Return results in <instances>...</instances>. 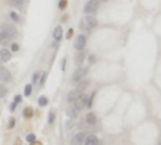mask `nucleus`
<instances>
[{"mask_svg": "<svg viewBox=\"0 0 161 145\" xmlns=\"http://www.w3.org/2000/svg\"><path fill=\"white\" fill-rule=\"evenodd\" d=\"M10 47H11V49H10L11 52H18V50H20V44H16V42H15V44H11Z\"/></svg>", "mask_w": 161, "mask_h": 145, "instance_id": "nucleus-31", "label": "nucleus"}, {"mask_svg": "<svg viewBox=\"0 0 161 145\" xmlns=\"http://www.w3.org/2000/svg\"><path fill=\"white\" fill-rule=\"evenodd\" d=\"M23 116H24L26 119H31L32 116H34V110H32L31 106H26V108L23 110Z\"/></svg>", "mask_w": 161, "mask_h": 145, "instance_id": "nucleus-15", "label": "nucleus"}, {"mask_svg": "<svg viewBox=\"0 0 161 145\" xmlns=\"http://www.w3.org/2000/svg\"><path fill=\"white\" fill-rule=\"evenodd\" d=\"M95 61H97V57H95V55H90V57H89V63L93 65Z\"/></svg>", "mask_w": 161, "mask_h": 145, "instance_id": "nucleus-34", "label": "nucleus"}, {"mask_svg": "<svg viewBox=\"0 0 161 145\" xmlns=\"http://www.w3.org/2000/svg\"><path fill=\"white\" fill-rule=\"evenodd\" d=\"M7 93H8V87L5 86V82H2L0 84V99H5Z\"/></svg>", "mask_w": 161, "mask_h": 145, "instance_id": "nucleus-18", "label": "nucleus"}, {"mask_svg": "<svg viewBox=\"0 0 161 145\" xmlns=\"http://www.w3.org/2000/svg\"><path fill=\"white\" fill-rule=\"evenodd\" d=\"M10 79H11V74L8 73L2 65H0V81H2V82H8Z\"/></svg>", "mask_w": 161, "mask_h": 145, "instance_id": "nucleus-10", "label": "nucleus"}, {"mask_svg": "<svg viewBox=\"0 0 161 145\" xmlns=\"http://www.w3.org/2000/svg\"><path fill=\"white\" fill-rule=\"evenodd\" d=\"M39 79H40V71H37V73H34V76H32V84H37Z\"/></svg>", "mask_w": 161, "mask_h": 145, "instance_id": "nucleus-29", "label": "nucleus"}, {"mask_svg": "<svg viewBox=\"0 0 161 145\" xmlns=\"http://www.w3.org/2000/svg\"><path fill=\"white\" fill-rule=\"evenodd\" d=\"M15 145H23V143H21V140L18 139V140H15Z\"/></svg>", "mask_w": 161, "mask_h": 145, "instance_id": "nucleus-37", "label": "nucleus"}, {"mask_svg": "<svg viewBox=\"0 0 161 145\" xmlns=\"http://www.w3.org/2000/svg\"><path fill=\"white\" fill-rule=\"evenodd\" d=\"M36 140H37V137H36V134H34V132H31V134H27V135H26V142L32 143V142H36Z\"/></svg>", "mask_w": 161, "mask_h": 145, "instance_id": "nucleus-23", "label": "nucleus"}, {"mask_svg": "<svg viewBox=\"0 0 161 145\" xmlns=\"http://www.w3.org/2000/svg\"><path fill=\"white\" fill-rule=\"evenodd\" d=\"M84 140H86V134L84 132H77L71 137L69 145H84Z\"/></svg>", "mask_w": 161, "mask_h": 145, "instance_id": "nucleus-7", "label": "nucleus"}, {"mask_svg": "<svg viewBox=\"0 0 161 145\" xmlns=\"http://www.w3.org/2000/svg\"><path fill=\"white\" fill-rule=\"evenodd\" d=\"M11 55H13V52H11V50H8L7 47H5V49H2V50H0V61H3V63L10 61Z\"/></svg>", "mask_w": 161, "mask_h": 145, "instance_id": "nucleus-8", "label": "nucleus"}, {"mask_svg": "<svg viewBox=\"0 0 161 145\" xmlns=\"http://www.w3.org/2000/svg\"><path fill=\"white\" fill-rule=\"evenodd\" d=\"M95 95H97V92L93 90L90 95H89V100H87V108H90V106L93 105V99H95Z\"/></svg>", "mask_w": 161, "mask_h": 145, "instance_id": "nucleus-22", "label": "nucleus"}, {"mask_svg": "<svg viewBox=\"0 0 161 145\" xmlns=\"http://www.w3.org/2000/svg\"><path fill=\"white\" fill-rule=\"evenodd\" d=\"M66 5H68V0H60V3H58V8L60 10H65Z\"/></svg>", "mask_w": 161, "mask_h": 145, "instance_id": "nucleus-30", "label": "nucleus"}, {"mask_svg": "<svg viewBox=\"0 0 161 145\" xmlns=\"http://www.w3.org/2000/svg\"><path fill=\"white\" fill-rule=\"evenodd\" d=\"M21 100H23V97L21 95H15V99H13V103H21Z\"/></svg>", "mask_w": 161, "mask_h": 145, "instance_id": "nucleus-32", "label": "nucleus"}, {"mask_svg": "<svg viewBox=\"0 0 161 145\" xmlns=\"http://www.w3.org/2000/svg\"><path fill=\"white\" fill-rule=\"evenodd\" d=\"M2 32H3V34H7L10 39H13V37L18 36L16 27L13 26V24H8V23H3V24H2Z\"/></svg>", "mask_w": 161, "mask_h": 145, "instance_id": "nucleus-4", "label": "nucleus"}, {"mask_svg": "<svg viewBox=\"0 0 161 145\" xmlns=\"http://www.w3.org/2000/svg\"><path fill=\"white\" fill-rule=\"evenodd\" d=\"M10 110L15 111V110H16V103H11V105H10Z\"/></svg>", "mask_w": 161, "mask_h": 145, "instance_id": "nucleus-35", "label": "nucleus"}, {"mask_svg": "<svg viewBox=\"0 0 161 145\" xmlns=\"http://www.w3.org/2000/svg\"><path fill=\"white\" fill-rule=\"evenodd\" d=\"M89 84H90L89 79H82V81H79V82H77V87H76V92H77V93H82V92L89 87Z\"/></svg>", "mask_w": 161, "mask_h": 145, "instance_id": "nucleus-9", "label": "nucleus"}, {"mask_svg": "<svg viewBox=\"0 0 161 145\" xmlns=\"http://www.w3.org/2000/svg\"><path fill=\"white\" fill-rule=\"evenodd\" d=\"M86 44H87V37L84 34H80V36L76 37V40H74V49L77 50V52H80V50H84Z\"/></svg>", "mask_w": 161, "mask_h": 145, "instance_id": "nucleus-6", "label": "nucleus"}, {"mask_svg": "<svg viewBox=\"0 0 161 145\" xmlns=\"http://www.w3.org/2000/svg\"><path fill=\"white\" fill-rule=\"evenodd\" d=\"M65 66H66V58L63 60V61H61V69H65Z\"/></svg>", "mask_w": 161, "mask_h": 145, "instance_id": "nucleus-36", "label": "nucleus"}, {"mask_svg": "<svg viewBox=\"0 0 161 145\" xmlns=\"http://www.w3.org/2000/svg\"><path fill=\"white\" fill-rule=\"evenodd\" d=\"M84 60H86V55H84V50H80V52H77V55H76V60H74V61L77 63V65H80Z\"/></svg>", "mask_w": 161, "mask_h": 145, "instance_id": "nucleus-19", "label": "nucleus"}, {"mask_svg": "<svg viewBox=\"0 0 161 145\" xmlns=\"http://www.w3.org/2000/svg\"><path fill=\"white\" fill-rule=\"evenodd\" d=\"M97 2H98V3H100V2H106V0H97Z\"/></svg>", "mask_w": 161, "mask_h": 145, "instance_id": "nucleus-39", "label": "nucleus"}, {"mask_svg": "<svg viewBox=\"0 0 161 145\" xmlns=\"http://www.w3.org/2000/svg\"><path fill=\"white\" fill-rule=\"evenodd\" d=\"M158 145H161V140H159V143H158Z\"/></svg>", "mask_w": 161, "mask_h": 145, "instance_id": "nucleus-40", "label": "nucleus"}, {"mask_svg": "<svg viewBox=\"0 0 161 145\" xmlns=\"http://www.w3.org/2000/svg\"><path fill=\"white\" fill-rule=\"evenodd\" d=\"M31 145H42V143H40V142H37V140H36V142H32Z\"/></svg>", "mask_w": 161, "mask_h": 145, "instance_id": "nucleus-38", "label": "nucleus"}, {"mask_svg": "<svg viewBox=\"0 0 161 145\" xmlns=\"http://www.w3.org/2000/svg\"><path fill=\"white\" fill-rule=\"evenodd\" d=\"M8 44H10V37H8L7 34H3V32H2V31H0V45L7 47Z\"/></svg>", "mask_w": 161, "mask_h": 145, "instance_id": "nucleus-16", "label": "nucleus"}, {"mask_svg": "<svg viewBox=\"0 0 161 145\" xmlns=\"http://www.w3.org/2000/svg\"><path fill=\"white\" fill-rule=\"evenodd\" d=\"M31 93H32V84H27V86L24 87V95L31 97Z\"/></svg>", "mask_w": 161, "mask_h": 145, "instance_id": "nucleus-24", "label": "nucleus"}, {"mask_svg": "<svg viewBox=\"0 0 161 145\" xmlns=\"http://www.w3.org/2000/svg\"><path fill=\"white\" fill-rule=\"evenodd\" d=\"M97 26H98V21H97V18H93L92 15L86 16L82 21H80V29H82L84 32H89V31H92L93 27H97Z\"/></svg>", "mask_w": 161, "mask_h": 145, "instance_id": "nucleus-1", "label": "nucleus"}, {"mask_svg": "<svg viewBox=\"0 0 161 145\" xmlns=\"http://www.w3.org/2000/svg\"><path fill=\"white\" fill-rule=\"evenodd\" d=\"M77 108H76V106L74 105H71L69 106V110H68V113H66V115H68V118H71V119H74L76 118V116H77Z\"/></svg>", "mask_w": 161, "mask_h": 145, "instance_id": "nucleus-17", "label": "nucleus"}, {"mask_svg": "<svg viewBox=\"0 0 161 145\" xmlns=\"http://www.w3.org/2000/svg\"><path fill=\"white\" fill-rule=\"evenodd\" d=\"M77 95H79V93L76 92V90H71V92H68V95H66V102H68L69 105H73L74 102H76V99H77Z\"/></svg>", "mask_w": 161, "mask_h": 145, "instance_id": "nucleus-13", "label": "nucleus"}, {"mask_svg": "<svg viewBox=\"0 0 161 145\" xmlns=\"http://www.w3.org/2000/svg\"><path fill=\"white\" fill-rule=\"evenodd\" d=\"M10 18H11L13 21H16V23H20V21H21L20 15H18V13H15V11H10Z\"/></svg>", "mask_w": 161, "mask_h": 145, "instance_id": "nucleus-25", "label": "nucleus"}, {"mask_svg": "<svg viewBox=\"0 0 161 145\" xmlns=\"http://www.w3.org/2000/svg\"><path fill=\"white\" fill-rule=\"evenodd\" d=\"M15 126H16V119L11 116V118L8 119V126H7V128H8V129H13V128H15Z\"/></svg>", "mask_w": 161, "mask_h": 145, "instance_id": "nucleus-28", "label": "nucleus"}, {"mask_svg": "<svg viewBox=\"0 0 161 145\" xmlns=\"http://www.w3.org/2000/svg\"><path fill=\"white\" fill-rule=\"evenodd\" d=\"M45 81H47V73H42V76H40V79H39V82H37V84H39V87L44 86Z\"/></svg>", "mask_w": 161, "mask_h": 145, "instance_id": "nucleus-26", "label": "nucleus"}, {"mask_svg": "<svg viewBox=\"0 0 161 145\" xmlns=\"http://www.w3.org/2000/svg\"><path fill=\"white\" fill-rule=\"evenodd\" d=\"M87 100H89V95H86V93L82 92V93H79V95H77V99H76V102L73 105L77 110H82L84 106H87Z\"/></svg>", "mask_w": 161, "mask_h": 145, "instance_id": "nucleus-5", "label": "nucleus"}, {"mask_svg": "<svg viewBox=\"0 0 161 145\" xmlns=\"http://www.w3.org/2000/svg\"><path fill=\"white\" fill-rule=\"evenodd\" d=\"M84 145H98V137L95 134L86 135V140H84Z\"/></svg>", "mask_w": 161, "mask_h": 145, "instance_id": "nucleus-12", "label": "nucleus"}, {"mask_svg": "<svg viewBox=\"0 0 161 145\" xmlns=\"http://www.w3.org/2000/svg\"><path fill=\"white\" fill-rule=\"evenodd\" d=\"M86 123L89 126H95L97 124V115L93 113V111H89V113L86 115Z\"/></svg>", "mask_w": 161, "mask_h": 145, "instance_id": "nucleus-11", "label": "nucleus"}, {"mask_svg": "<svg viewBox=\"0 0 161 145\" xmlns=\"http://www.w3.org/2000/svg\"><path fill=\"white\" fill-rule=\"evenodd\" d=\"M73 34H74V31H73V27H71V29H68V32H66V39H71Z\"/></svg>", "mask_w": 161, "mask_h": 145, "instance_id": "nucleus-33", "label": "nucleus"}, {"mask_svg": "<svg viewBox=\"0 0 161 145\" xmlns=\"http://www.w3.org/2000/svg\"><path fill=\"white\" fill-rule=\"evenodd\" d=\"M53 123H55V110H52L50 113H49V124L52 126Z\"/></svg>", "mask_w": 161, "mask_h": 145, "instance_id": "nucleus-27", "label": "nucleus"}, {"mask_svg": "<svg viewBox=\"0 0 161 145\" xmlns=\"http://www.w3.org/2000/svg\"><path fill=\"white\" fill-rule=\"evenodd\" d=\"M47 105H49V97L45 95L39 97V106H47Z\"/></svg>", "mask_w": 161, "mask_h": 145, "instance_id": "nucleus-21", "label": "nucleus"}, {"mask_svg": "<svg viewBox=\"0 0 161 145\" xmlns=\"http://www.w3.org/2000/svg\"><path fill=\"white\" fill-rule=\"evenodd\" d=\"M86 74H87V68H77V69L73 73V76H71V82H73V84H77L79 81H82V79L86 77Z\"/></svg>", "mask_w": 161, "mask_h": 145, "instance_id": "nucleus-3", "label": "nucleus"}, {"mask_svg": "<svg viewBox=\"0 0 161 145\" xmlns=\"http://www.w3.org/2000/svg\"><path fill=\"white\" fill-rule=\"evenodd\" d=\"M98 5H100V3H98L97 0H89L86 5H84V13H86L87 16L89 15H93V13H97Z\"/></svg>", "mask_w": 161, "mask_h": 145, "instance_id": "nucleus-2", "label": "nucleus"}, {"mask_svg": "<svg viewBox=\"0 0 161 145\" xmlns=\"http://www.w3.org/2000/svg\"><path fill=\"white\" fill-rule=\"evenodd\" d=\"M8 2H10L13 7H16V8H21V7H23V5H24V3L27 2V0H8Z\"/></svg>", "mask_w": 161, "mask_h": 145, "instance_id": "nucleus-20", "label": "nucleus"}, {"mask_svg": "<svg viewBox=\"0 0 161 145\" xmlns=\"http://www.w3.org/2000/svg\"><path fill=\"white\" fill-rule=\"evenodd\" d=\"M61 37H63V29H61V26H56L55 29H53V39L56 42H60Z\"/></svg>", "mask_w": 161, "mask_h": 145, "instance_id": "nucleus-14", "label": "nucleus"}]
</instances>
